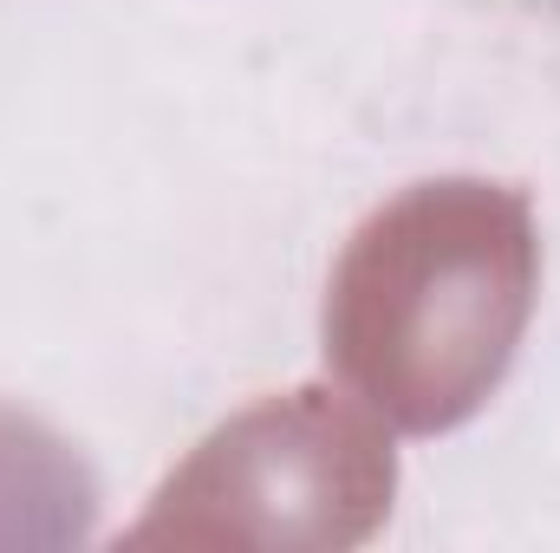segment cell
<instances>
[{
  "instance_id": "obj_2",
  "label": "cell",
  "mask_w": 560,
  "mask_h": 553,
  "mask_svg": "<svg viewBox=\"0 0 560 553\" xmlns=\"http://www.w3.org/2000/svg\"><path fill=\"white\" fill-rule=\"evenodd\" d=\"M392 495L385 416L306 385L209 430L163 475L125 548L346 553L385 528Z\"/></svg>"
},
{
  "instance_id": "obj_3",
  "label": "cell",
  "mask_w": 560,
  "mask_h": 553,
  "mask_svg": "<svg viewBox=\"0 0 560 553\" xmlns=\"http://www.w3.org/2000/svg\"><path fill=\"white\" fill-rule=\"evenodd\" d=\"M98 482L85 456L39 416L0 404V548H79Z\"/></svg>"
},
{
  "instance_id": "obj_1",
  "label": "cell",
  "mask_w": 560,
  "mask_h": 553,
  "mask_svg": "<svg viewBox=\"0 0 560 553\" xmlns=\"http://www.w3.org/2000/svg\"><path fill=\"white\" fill-rule=\"evenodd\" d=\"M541 293V228L522 189L436 176L359 222L326 286V365L385 416L443 436L509 378Z\"/></svg>"
}]
</instances>
